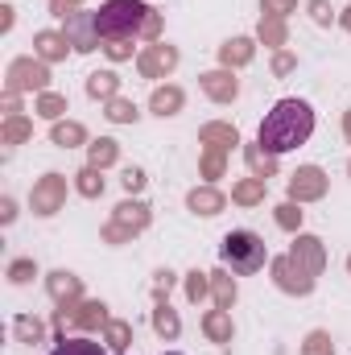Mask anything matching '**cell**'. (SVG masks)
I'll use <instances>...</instances> for the list:
<instances>
[{
  "label": "cell",
  "mask_w": 351,
  "mask_h": 355,
  "mask_svg": "<svg viewBox=\"0 0 351 355\" xmlns=\"http://www.w3.org/2000/svg\"><path fill=\"white\" fill-rule=\"evenodd\" d=\"M314 137V107L306 99H277L273 112H264L257 141L268 153H289Z\"/></svg>",
  "instance_id": "6da1fadb"
},
{
  "label": "cell",
  "mask_w": 351,
  "mask_h": 355,
  "mask_svg": "<svg viewBox=\"0 0 351 355\" xmlns=\"http://www.w3.org/2000/svg\"><path fill=\"white\" fill-rule=\"evenodd\" d=\"M219 261L232 268V272H240V277H252V272H261L264 268L268 248H264V240L257 236V232L240 227V232H228V236H223V244H219Z\"/></svg>",
  "instance_id": "7a4b0ae2"
},
{
  "label": "cell",
  "mask_w": 351,
  "mask_h": 355,
  "mask_svg": "<svg viewBox=\"0 0 351 355\" xmlns=\"http://www.w3.org/2000/svg\"><path fill=\"white\" fill-rule=\"evenodd\" d=\"M145 17V4L141 0H108L99 12H95V29L103 37H128Z\"/></svg>",
  "instance_id": "3957f363"
},
{
  "label": "cell",
  "mask_w": 351,
  "mask_h": 355,
  "mask_svg": "<svg viewBox=\"0 0 351 355\" xmlns=\"http://www.w3.org/2000/svg\"><path fill=\"white\" fill-rule=\"evenodd\" d=\"M50 355H108L95 339H67V343H58Z\"/></svg>",
  "instance_id": "277c9868"
},
{
  "label": "cell",
  "mask_w": 351,
  "mask_h": 355,
  "mask_svg": "<svg viewBox=\"0 0 351 355\" xmlns=\"http://www.w3.org/2000/svg\"><path fill=\"white\" fill-rule=\"evenodd\" d=\"M166 355H178V352H166Z\"/></svg>",
  "instance_id": "5b68a950"
}]
</instances>
